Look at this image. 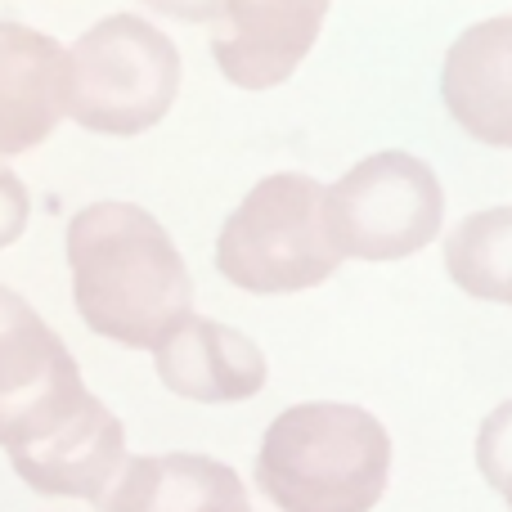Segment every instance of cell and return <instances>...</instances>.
Returning a JSON list of instances; mask_svg holds the SVG:
<instances>
[{
	"mask_svg": "<svg viewBox=\"0 0 512 512\" xmlns=\"http://www.w3.org/2000/svg\"><path fill=\"white\" fill-rule=\"evenodd\" d=\"M153 355L162 387L194 405H243L265 387L261 346L203 315H189Z\"/></svg>",
	"mask_w": 512,
	"mask_h": 512,
	"instance_id": "10",
	"label": "cell"
},
{
	"mask_svg": "<svg viewBox=\"0 0 512 512\" xmlns=\"http://www.w3.org/2000/svg\"><path fill=\"white\" fill-rule=\"evenodd\" d=\"M180 95V50L140 14L99 18L68 50V117L81 131L131 140Z\"/></svg>",
	"mask_w": 512,
	"mask_h": 512,
	"instance_id": "5",
	"label": "cell"
},
{
	"mask_svg": "<svg viewBox=\"0 0 512 512\" xmlns=\"http://www.w3.org/2000/svg\"><path fill=\"white\" fill-rule=\"evenodd\" d=\"M328 221H333L342 256H355V261L414 256L441 234V176L414 153H373L328 189Z\"/></svg>",
	"mask_w": 512,
	"mask_h": 512,
	"instance_id": "6",
	"label": "cell"
},
{
	"mask_svg": "<svg viewBox=\"0 0 512 512\" xmlns=\"http://www.w3.org/2000/svg\"><path fill=\"white\" fill-rule=\"evenodd\" d=\"M441 99L468 140L512 149V14L472 23L445 50Z\"/></svg>",
	"mask_w": 512,
	"mask_h": 512,
	"instance_id": "9",
	"label": "cell"
},
{
	"mask_svg": "<svg viewBox=\"0 0 512 512\" xmlns=\"http://www.w3.org/2000/svg\"><path fill=\"white\" fill-rule=\"evenodd\" d=\"M346 256L328 221V189L301 171L256 180L216 239V270L256 297L306 292L337 274Z\"/></svg>",
	"mask_w": 512,
	"mask_h": 512,
	"instance_id": "4",
	"label": "cell"
},
{
	"mask_svg": "<svg viewBox=\"0 0 512 512\" xmlns=\"http://www.w3.org/2000/svg\"><path fill=\"white\" fill-rule=\"evenodd\" d=\"M445 270L468 297L512 306V207H486L454 225Z\"/></svg>",
	"mask_w": 512,
	"mask_h": 512,
	"instance_id": "12",
	"label": "cell"
},
{
	"mask_svg": "<svg viewBox=\"0 0 512 512\" xmlns=\"http://www.w3.org/2000/svg\"><path fill=\"white\" fill-rule=\"evenodd\" d=\"M387 477V427L369 409L337 400L283 409L256 450V490L279 512H373Z\"/></svg>",
	"mask_w": 512,
	"mask_h": 512,
	"instance_id": "3",
	"label": "cell"
},
{
	"mask_svg": "<svg viewBox=\"0 0 512 512\" xmlns=\"http://www.w3.org/2000/svg\"><path fill=\"white\" fill-rule=\"evenodd\" d=\"M477 468H481V477L490 481V490L512 504V400H504L499 409H490V418L481 423Z\"/></svg>",
	"mask_w": 512,
	"mask_h": 512,
	"instance_id": "13",
	"label": "cell"
},
{
	"mask_svg": "<svg viewBox=\"0 0 512 512\" xmlns=\"http://www.w3.org/2000/svg\"><path fill=\"white\" fill-rule=\"evenodd\" d=\"M68 274L90 333L131 351H158L194 315L185 256L135 203H90L72 216Z\"/></svg>",
	"mask_w": 512,
	"mask_h": 512,
	"instance_id": "2",
	"label": "cell"
},
{
	"mask_svg": "<svg viewBox=\"0 0 512 512\" xmlns=\"http://www.w3.org/2000/svg\"><path fill=\"white\" fill-rule=\"evenodd\" d=\"M68 117V50L27 23L0 18V153L14 158Z\"/></svg>",
	"mask_w": 512,
	"mask_h": 512,
	"instance_id": "8",
	"label": "cell"
},
{
	"mask_svg": "<svg viewBox=\"0 0 512 512\" xmlns=\"http://www.w3.org/2000/svg\"><path fill=\"white\" fill-rule=\"evenodd\" d=\"M333 0H225L212 59L239 90H274L301 68Z\"/></svg>",
	"mask_w": 512,
	"mask_h": 512,
	"instance_id": "7",
	"label": "cell"
},
{
	"mask_svg": "<svg viewBox=\"0 0 512 512\" xmlns=\"http://www.w3.org/2000/svg\"><path fill=\"white\" fill-rule=\"evenodd\" d=\"M144 5L167 18H180V23H212V18H221L225 0H144Z\"/></svg>",
	"mask_w": 512,
	"mask_h": 512,
	"instance_id": "15",
	"label": "cell"
},
{
	"mask_svg": "<svg viewBox=\"0 0 512 512\" xmlns=\"http://www.w3.org/2000/svg\"><path fill=\"white\" fill-rule=\"evenodd\" d=\"M0 445L36 495L99 499L126 468V432L81 382L63 337L0 288Z\"/></svg>",
	"mask_w": 512,
	"mask_h": 512,
	"instance_id": "1",
	"label": "cell"
},
{
	"mask_svg": "<svg viewBox=\"0 0 512 512\" xmlns=\"http://www.w3.org/2000/svg\"><path fill=\"white\" fill-rule=\"evenodd\" d=\"M27 216H32V198H27V185L14 176V171L0 162V248L23 239Z\"/></svg>",
	"mask_w": 512,
	"mask_h": 512,
	"instance_id": "14",
	"label": "cell"
},
{
	"mask_svg": "<svg viewBox=\"0 0 512 512\" xmlns=\"http://www.w3.org/2000/svg\"><path fill=\"white\" fill-rule=\"evenodd\" d=\"M99 512H252L239 472L207 454L126 459Z\"/></svg>",
	"mask_w": 512,
	"mask_h": 512,
	"instance_id": "11",
	"label": "cell"
}]
</instances>
